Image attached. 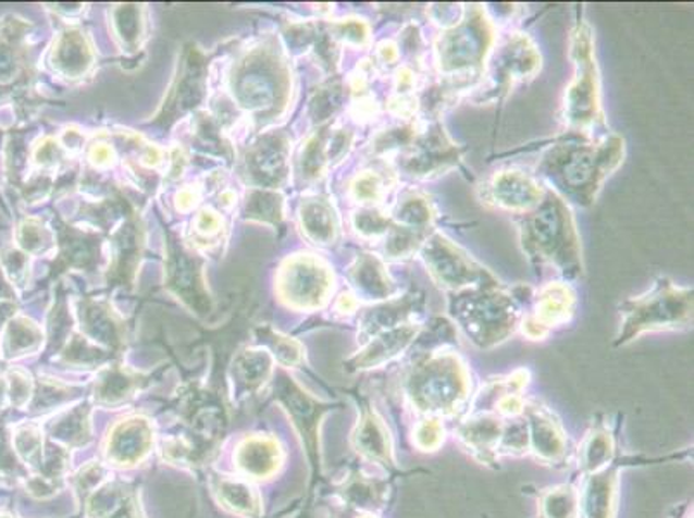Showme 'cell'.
Listing matches in <instances>:
<instances>
[{
	"label": "cell",
	"instance_id": "obj_1",
	"mask_svg": "<svg viewBox=\"0 0 694 518\" xmlns=\"http://www.w3.org/2000/svg\"><path fill=\"white\" fill-rule=\"evenodd\" d=\"M623 138L610 135L598 144H561L544 161V172L582 205L594 197L623 161Z\"/></svg>",
	"mask_w": 694,
	"mask_h": 518
},
{
	"label": "cell",
	"instance_id": "obj_2",
	"mask_svg": "<svg viewBox=\"0 0 694 518\" xmlns=\"http://www.w3.org/2000/svg\"><path fill=\"white\" fill-rule=\"evenodd\" d=\"M523 249L537 263H552L565 275L582 272L581 243L569 208L555 194L544 197L522 223Z\"/></svg>",
	"mask_w": 694,
	"mask_h": 518
},
{
	"label": "cell",
	"instance_id": "obj_3",
	"mask_svg": "<svg viewBox=\"0 0 694 518\" xmlns=\"http://www.w3.org/2000/svg\"><path fill=\"white\" fill-rule=\"evenodd\" d=\"M405 388L413 408L425 417H455L469 397V373L458 356L434 355L414 365Z\"/></svg>",
	"mask_w": 694,
	"mask_h": 518
},
{
	"label": "cell",
	"instance_id": "obj_4",
	"mask_svg": "<svg viewBox=\"0 0 694 518\" xmlns=\"http://www.w3.org/2000/svg\"><path fill=\"white\" fill-rule=\"evenodd\" d=\"M619 335L615 346H623L644 332L676 331L693 322V291L679 287L669 279H658L648 293L632 297L620 306Z\"/></svg>",
	"mask_w": 694,
	"mask_h": 518
},
{
	"label": "cell",
	"instance_id": "obj_5",
	"mask_svg": "<svg viewBox=\"0 0 694 518\" xmlns=\"http://www.w3.org/2000/svg\"><path fill=\"white\" fill-rule=\"evenodd\" d=\"M572 59L575 72L565 97V116L573 128H590L602 120V106L593 32L587 23H578L573 29Z\"/></svg>",
	"mask_w": 694,
	"mask_h": 518
},
{
	"label": "cell",
	"instance_id": "obj_6",
	"mask_svg": "<svg viewBox=\"0 0 694 518\" xmlns=\"http://www.w3.org/2000/svg\"><path fill=\"white\" fill-rule=\"evenodd\" d=\"M496 287V285H494ZM482 287L479 293L460 296L453 306V314L460 320L473 343L481 347L496 346L513 334L517 308L505 294Z\"/></svg>",
	"mask_w": 694,
	"mask_h": 518
},
{
	"label": "cell",
	"instance_id": "obj_7",
	"mask_svg": "<svg viewBox=\"0 0 694 518\" xmlns=\"http://www.w3.org/2000/svg\"><path fill=\"white\" fill-rule=\"evenodd\" d=\"M491 44V26L482 9H472L463 23L441 35L437 44L439 66L444 73L472 72L481 66Z\"/></svg>",
	"mask_w": 694,
	"mask_h": 518
},
{
	"label": "cell",
	"instance_id": "obj_8",
	"mask_svg": "<svg viewBox=\"0 0 694 518\" xmlns=\"http://www.w3.org/2000/svg\"><path fill=\"white\" fill-rule=\"evenodd\" d=\"M422 255L427 263L429 272L443 287L463 288L469 287V285L494 287L496 285L485 284V281L494 282L493 276L485 273L484 268L479 267L469 256L463 255L443 235H434V237L429 238L423 246Z\"/></svg>",
	"mask_w": 694,
	"mask_h": 518
},
{
	"label": "cell",
	"instance_id": "obj_9",
	"mask_svg": "<svg viewBox=\"0 0 694 518\" xmlns=\"http://www.w3.org/2000/svg\"><path fill=\"white\" fill-rule=\"evenodd\" d=\"M575 308V294L567 284H549L541 291L534 313L523 322V332L531 338H543L553 326L569 322Z\"/></svg>",
	"mask_w": 694,
	"mask_h": 518
},
{
	"label": "cell",
	"instance_id": "obj_10",
	"mask_svg": "<svg viewBox=\"0 0 694 518\" xmlns=\"http://www.w3.org/2000/svg\"><path fill=\"white\" fill-rule=\"evenodd\" d=\"M529 447L548 464H558L567 453V437L555 415L541 406H525Z\"/></svg>",
	"mask_w": 694,
	"mask_h": 518
},
{
	"label": "cell",
	"instance_id": "obj_11",
	"mask_svg": "<svg viewBox=\"0 0 694 518\" xmlns=\"http://www.w3.org/2000/svg\"><path fill=\"white\" fill-rule=\"evenodd\" d=\"M487 199L510 211H529L541 205L544 193L540 184L525 173L501 172L496 173L487 185Z\"/></svg>",
	"mask_w": 694,
	"mask_h": 518
},
{
	"label": "cell",
	"instance_id": "obj_12",
	"mask_svg": "<svg viewBox=\"0 0 694 518\" xmlns=\"http://www.w3.org/2000/svg\"><path fill=\"white\" fill-rule=\"evenodd\" d=\"M356 452L364 456L367 460L375 461L394 472L398 465L394 458L393 440H391L389 429L385 427L384 420L379 417L372 408H364L361 414L355 434H352Z\"/></svg>",
	"mask_w": 694,
	"mask_h": 518
},
{
	"label": "cell",
	"instance_id": "obj_13",
	"mask_svg": "<svg viewBox=\"0 0 694 518\" xmlns=\"http://www.w3.org/2000/svg\"><path fill=\"white\" fill-rule=\"evenodd\" d=\"M152 446V427L144 418L117 423L109 435V460L117 465H135Z\"/></svg>",
	"mask_w": 694,
	"mask_h": 518
},
{
	"label": "cell",
	"instance_id": "obj_14",
	"mask_svg": "<svg viewBox=\"0 0 694 518\" xmlns=\"http://www.w3.org/2000/svg\"><path fill=\"white\" fill-rule=\"evenodd\" d=\"M619 482V465L586 476L579 493V515L582 518H615V497Z\"/></svg>",
	"mask_w": 694,
	"mask_h": 518
},
{
	"label": "cell",
	"instance_id": "obj_15",
	"mask_svg": "<svg viewBox=\"0 0 694 518\" xmlns=\"http://www.w3.org/2000/svg\"><path fill=\"white\" fill-rule=\"evenodd\" d=\"M235 461L244 476L252 477V479H267L281 467V446L270 437L256 435V437L244 441L237 447Z\"/></svg>",
	"mask_w": 694,
	"mask_h": 518
},
{
	"label": "cell",
	"instance_id": "obj_16",
	"mask_svg": "<svg viewBox=\"0 0 694 518\" xmlns=\"http://www.w3.org/2000/svg\"><path fill=\"white\" fill-rule=\"evenodd\" d=\"M505 423L498 417L481 414L464 420L458 429L460 440L470 447L484 464H493L501 443Z\"/></svg>",
	"mask_w": 694,
	"mask_h": 518
},
{
	"label": "cell",
	"instance_id": "obj_17",
	"mask_svg": "<svg viewBox=\"0 0 694 518\" xmlns=\"http://www.w3.org/2000/svg\"><path fill=\"white\" fill-rule=\"evenodd\" d=\"M417 334H419V326L411 323L382 331L356 358V368H375L389 363L413 343Z\"/></svg>",
	"mask_w": 694,
	"mask_h": 518
},
{
	"label": "cell",
	"instance_id": "obj_18",
	"mask_svg": "<svg viewBox=\"0 0 694 518\" xmlns=\"http://www.w3.org/2000/svg\"><path fill=\"white\" fill-rule=\"evenodd\" d=\"M614 435L607 427L596 425L581 446V468L586 476L598 473L614 464Z\"/></svg>",
	"mask_w": 694,
	"mask_h": 518
},
{
	"label": "cell",
	"instance_id": "obj_19",
	"mask_svg": "<svg viewBox=\"0 0 694 518\" xmlns=\"http://www.w3.org/2000/svg\"><path fill=\"white\" fill-rule=\"evenodd\" d=\"M543 518H579V493L563 484L546 491L541 497Z\"/></svg>",
	"mask_w": 694,
	"mask_h": 518
},
{
	"label": "cell",
	"instance_id": "obj_20",
	"mask_svg": "<svg viewBox=\"0 0 694 518\" xmlns=\"http://www.w3.org/2000/svg\"><path fill=\"white\" fill-rule=\"evenodd\" d=\"M218 493L228 508L246 517H258L260 515V499L256 496L251 485L246 482L231 481L223 479L218 488Z\"/></svg>",
	"mask_w": 694,
	"mask_h": 518
},
{
	"label": "cell",
	"instance_id": "obj_21",
	"mask_svg": "<svg viewBox=\"0 0 694 518\" xmlns=\"http://www.w3.org/2000/svg\"><path fill=\"white\" fill-rule=\"evenodd\" d=\"M358 282L363 285L364 288H369L370 293L375 296H389L391 285L389 275H385L384 268L376 261L375 258H367L363 263L360 264L358 270Z\"/></svg>",
	"mask_w": 694,
	"mask_h": 518
},
{
	"label": "cell",
	"instance_id": "obj_22",
	"mask_svg": "<svg viewBox=\"0 0 694 518\" xmlns=\"http://www.w3.org/2000/svg\"><path fill=\"white\" fill-rule=\"evenodd\" d=\"M414 446L422 452H437L444 443V425L441 418L425 417L413 431Z\"/></svg>",
	"mask_w": 694,
	"mask_h": 518
},
{
	"label": "cell",
	"instance_id": "obj_23",
	"mask_svg": "<svg viewBox=\"0 0 694 518\" xmlns=\"http://www.w3.org/2000/svg\"><path fill=\"white\" fill-rule=\"evenodd\" d=\"M399 218L410 225H425L431 222V208L422 197H410L399 205Z\"/></svg>",
	"mask_w": 694,
	"mask_h": 518
},
{
	"label": "cell",
	"instance_id": "obj_24",
	"mask_svg": "<svg viewBox=\"0 0 694 518\" xmlns=\"http://www.w3.org/2000/svg\"><path fill=\"white\" fill-rule=\"evenodd\" d=\"M381 181L375 175L363 176L358 185V196L363 197V199H376L381 196Z\"/></svg>",
	"mask_w": 694,
	"mask_h": 518
},
{
	"label": "cell",
	"instance_id": "obj_25",
	"mask_svg": "<svg viewBox=\"0 0 694 518\" xmlns=\"http://www.w3.org/2000/svg\"><path fill=\"white\" fill-rule=\"evenodd\" d=\"M361 518H375V517H373V515H364V517H361Z\"/></svg>",
	"mask_w": 694,
	"mask_h": 518
}]
</instances>
